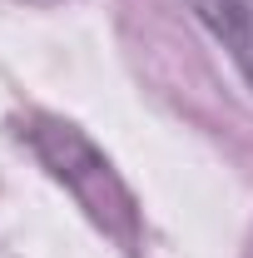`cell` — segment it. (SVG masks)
<instances>
[{
    "instance_id": "obj_1",
    "label": "cell",
    "mask_w": 253,
    "mask_h": 258,
    "mask_svg": "<svg viewBox=\"0 0 253 258\" xmlns=\"http://www.w3.org/2000/svg\"><path fill=\"white\" fill-rule=\"evenodd\" d=\"M30 149L40 154V164L75 189V199L90 209V219L99 228H109L119 243H134V199L119 184V174L109 169V159L99 154L95 144L80 134L75 124H60V119H35L30 124Z\"/></svg>"
},
{
    "instance_id": "obj_2",
    "label": "cell",
    "mask_w": 253,
    "mask_h": 258,
    "mask_svg": "<svg viewBox=\"0 0 253 258\" xmlns=\"http://www.w3.org/2000/svg\"><path fill=\"white\" fill-rule=\"evenodd\" d=\"M189 10L253 90V0H189Z\"/></svg>"
}]
</instances>
